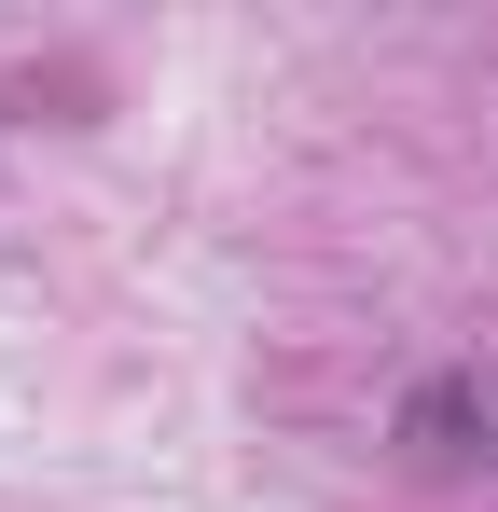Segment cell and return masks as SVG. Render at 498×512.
<instances>
[{
	"instance_id": "1",
	"label": "cell",
	"mask_w": 498,
	"mask_h": 512,
	"mask_svg": "<svg viewBox=\"0 0 498 512\" xmlns=\"http://www.w3.org/2000/svg\"><path fill=\"white\" fill-rule=\"evenodd\" d=\"M485 429H498V402L471 388V374H429V388L402 402V443H415V457H485Z\"/></svg>"
}]
</instances>
